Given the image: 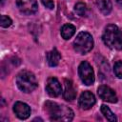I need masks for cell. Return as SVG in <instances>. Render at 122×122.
Segmentation results:
<instances>
[{
	"label": "cell",
	"mask_w": 122,
	"mask_h": 122,
	"mask_svg": "<svg viewBox=\"0 0 122 122\" xmlns=\"http://www.w3.org/2000/svg\"><path fill=\"white\" fill-rule=\"evenodd\" d=\"M74 32H75V27L71 24H66L61 29V36L65 40H68L71 37H72Z\"/></svg>",
	"instance_id": "14"
},
{
	"label": "cell",
	"mask_w": 122,
	"mask_h": 122,
	"mask_svg": "<svg viewBox=\"0 0 122 122\" xmlns=\"http://www.w3.org/2000/svg\"><path fill=\"white\" fill-rule=\"evenodd\" d=\"M15 2L18 10L26 15H30L37 11L38 6L36 0H15Z\"/></svg>",
	"instance_id": "6"
},
{
	"label": "cell",
	"mask_w": 122,
	"mask_h": 122,
	"mask_svg": "<svg viewBox=\"0 0 122 122\" xmlns=\"http://www.w3.org/2000/svg\"><path fill=\"white\" fill-rule=\"evenodd\" d=\"M74 11L79 16H85L87 12V7L84 3H77L74 6Z\"/></svg>",
	"instance_id": "16"
},
{
	"label": "cell",
	"mask_w": 122,
	"mask_h": 122,
	"mask_svg": "<svg viewBox=\"0 0 122 122\" xmlns=\"http://www.w3.org/2000/svg\"><path fill=\"white\" fill-rule=\"evenodd\" d=\"M45 108L52 121H71L73 118V112L65 105H58L55 102L47 101Z\"/></svg>",
	"instance_id": "1"
},
{
	"label": "cell",
	"mask_w": 122,
	"mask_h": 122,
	"mask_svg": "<svg viewBox=\"0 0 122 122\" xmlns=\"http://www.w3.org/2000/svg\"><path fill=\"white\" fill-rule=\"evenodd\" d=\"M16 84L20 91L27 93L34 91L38 85L35 75L29 71H21L17 74Z\"/></svg>",
	"instance_id": "3"
},
{
	"label": "cell",
	"mask_w": 122,
	"mask_h": 122,
	"mask_svg": "<svg viewBox=\"0 0 122 122\" xmlns=\"http://www.w3.org/2000/svg\"><path fill=\"white\" fill-rule=\"evenodd\" d=\"M113 71H114V74L118 78L122 79V61H117L114 63Z\"/></svg>",
	"instance_id": "17"
},
{
	"label": "cell",
	"mask_w": 122,
	"mask_h": 122,
	"mask_svg": "<svg viewBox=\"0 0 122 122\" xmlns=\"http://www.w3.org/2000/svg\"><path fill=\"white\" fill-rule=\"evenodd\" d=\"M41 2L43 3V5H44L46 8H48V9H50V10L53 9V7H54V3H53L52 0H41Z\"/></svg>",
	"instance_id": "19"
},
{
	"label": "cell",
	"mask_w": 122,
	"mask_h": 122,
	"mask_svg": "<svg viewBox=\"0 0 122 122\" xmlns=\"http://www.w3.org/2000/svg\"><path fill=\"white\" fill-rule=\"evenodd\" d=\"M13 112L19 119H27L30 114V108L28 104L17 101L13 105Z\"/></svg>",
	"instance_id": "10"
},
{
	"label": "cell",
	"mask_w": 122,
	"mask_h": 122,
	"mask_svg": "<svg viewBox=\"0 0 122 122\" xmlns=\"http://www.w3.org/2000/svg\"><path fill=\"white\" fill-rule=\"evenodd\" d=\"M78 73H79V77L83 84L90 86L94 83V80H95L94 72L89 62L83 61L80 63L78 67Z\"/></svg>",
	"instance_id": "5"
},
{
	"label": "cell",
	"mask_w": 122,
	"mask_h": 122,
	"mask_svg": "<svg viewBox=\"0 0 122 122\" xmlns=\"http://www.w3.org/2000/svg\"><path fill=\"white\" fill-rule=\"evenodd\" d=\"M12 24V21L11 19L7 16V15H1V22H0V25L2 28H8L10 27V25Z\"/></svg>",
	"instance_id": "18"
},
{
	"label": "cell",
	"mask_w": 122,
	"mask_h": 122,
	"mask_svg": "<svg viewBox=\"0 0 122 122\" xmlns=\"http://www.w3.org/2000/svg\"><path fill=\"white\" fill-rule=\"evenodd\" d=\"M63 96H64V99L68 101L73 100L76 96V91L71 80H65V91L63 92Z\"/></svg>",
	"instance_id": "11"
},
{
	"label": "cell",
	"mask_w": 122,
	"mask_h": 122,
	"mask_svg": "<svg viewBox=\"0 0 122 122\" xmlns=\"http://www.w3.org/2000/svg\"><path fill=\"white\" fill-rule=\"evenodd\" d=\"M93 48V38L86 31H81L77 34L73 41V49L80 54H86Z\"/></svg>",
	"instance_id": "4"
},
{
	"label": "cell",
	"mask_w": 122,
	"mask_h": 122,
	"mask_svg": "<svg viewBox=\"0 0 122 122\" xmlns=\"http://www.w3.org/2000/svg\"><path fill=\"white\" fill-rule=\"evenodd\" d=\"M116 2H117V4H119L120 6H122V0H116Z\"/></svg>",
	"instance_id": "20"
},
{
	"label": "cell",
	"mask_w": 122,
	"mask_h": 122,
	"mask_svg": "<svg viewBox=\"0 0 122 122\" xmlns=\"http://www.w3.org/2000/svg\"><path fill=\"white\" fill-rule=\"evenodd\" d=\"M101 112L103 113V115L107 118V120L112 121V122H115L117 121V118L115 116V114L111 111V109L106 106V105H102L101 106Z\"/></svg>",
	"instance_id": "15"
},
{
	"label": "cell",
	"mask_w": 122,
	"mask_h": 122,
	"mask_svg": "<svg viewBox=\"0 0 122 122\" xmlns=\"http://www.w3.org/2000/svg\"><path fill=\"white\" fill-rule=\"evenodd\" d=\"M97 93H98V96L104 101H107L110 103H116L117 102L116 93L109 86H106V85L99 86V88L97 89Z\"/></svg>",
	"instance_id": "7"
},
{
	"label": "cell",
	"mask_w": 122,
	"mask_h": 122,
	"mask_svg": "<svg viewBox=\"0 0 122 122\" xmlns=\"http://www.w3.org/2000/svg\"><path fill=\"white\" fill-rule=\"evenodd\" d=\"M97 7L104 15H107L112 11V5L111 0H97Z\"/></svg>",
	"instance_id": "13"
},
{
	"label": "cell",
	"mask_w": 122,
	"mask_h": 122,
	"mask_svg": "<svg viewBox=\"0 0 122 122\" xmlns=\"http://www.w3.org/2000/svg\"><path fill=\"white\" fill-rule=\"evenodd\" d=\"M46 92H48V94L51 97H57V96H59L61 94L62 88H61V85H60L59 81L57 80V78L50 77L47 80Z\"/></svg>",
	"instance_id": "8"
},
{
	"label": "cell",
	"mask_w": 122,
	"mask_h": 122,
	"mask_svg": "<svg viewBox=\"0 0 122 122\" xmlns=\"http://www.w3.org/2000/svg\"><path fill=\"white\" fill-rule=\"evenodd\" d=\"M60 59H61V55L55 48L52 49L51 51H50L49 52H47V61H48V64L51 67L57 66Z\"/></svg>",
	"instance_id": "12"
},
{
	"label": "cell",
	"mask_w": 122,
	"mask_h": 122,
	"mask_svg": "<svg viewBox=\"0 0 122 122\" xmlns=\"http://www.w3.org/2000/svg\"><path fill=\"white\" fill-rule=\"evenodd\" d=\"M95 104V96L89 91L81 93L78 99V105L82 110H89Z\"/></svg>",
	"instance_id": "9"
},
{
	"label": "cell",
	"mask_w": 122,
	"mask_h": 122,
	"mask_svg": "<svg viewBox=\"0 0 122 122\" xmlns=\"http://www.w3.org/2000/svg\"><path fill=\"white\" fill-rule=\"evenodd\" d=\"M102 39L105 45L110 49L117 51L122 50V32L116 25H108L105 28Z\"/></svg>",
	"instance_id": "2"
}]
</instances>
